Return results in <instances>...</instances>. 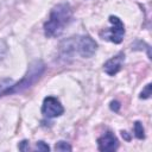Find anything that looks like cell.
<instances>
[{"label":"cell","instance_id":"obj_1","mask_svg":"<svg viewBox=\"0 0 152 152\" xmlns=\"http://www.w3.org/2000/svg\"><path fill=\"white\" fill-rule=\"evenodd\" d=\"M72 18V10L69 4H58L56 5L44 24V33L49 38L58 37L63 33L64 28L69 25Z\"/></svg>","mask_w":152,"mask_h":152},{"label":"cell","instance_id":"obj_2","mask_svg":"<svg viewBox=\"0 0 152 152\" xmlns=\"http://www.w3.org/2000/svg\"><path fill=\"white\" fill-rule=\"evenodd\" d=\"M45 70V64L42 61H34L30 64L25 76L17 83L11 84L2 94V96L5 95H11V94H15V93H20L25 89H27L28 87H31L44 72Z\"/></svg>","mask_w":152,"mask_h":152},{"label":"cell","instance_id":"obj_3","mask_svg":"<svg viewBox=\"0 0 152 152\" xmlns=\"http://www.w3.org/2000/svg\"><path fill=\"white\" fill-rule=\"evenodd\" d=\"M109 21L112 24V26L104 31L101 32V37L103 39H107L112 43L119 44L122 42L124 36H125V25L121 21L120 18L115 17V15H110L109 17Z\"/></svg>","mask_w":152,"mask_h":152},{"label":"cell","instance_id":"obj_4","mask_svg":"<svg viewBox=\"0 0 152 152\" xmlns=\"http://www.w3.org/2000/svg\"><path fill=\"white\" fill-rule=\"evenodd\" d=\"M75 52L78 53L83 58H90L94 56L97 49L96 42L89 36H78L74 37Z\"/></svg>","mask_w":152,"mask_h":152},{"label":"cell","instance_id":"obj_5","mask_svg":"<svg viewBox=\"0 0 152 152\" xmlns=\"http://www.w3.org/2000/svg\"><path fill=\"white\" fill-rule=\"evenodd\" d=\"M42 113L44 114V116L46 118H57L61 116L64 113V108L62 106V103L59 102V100L55 96H46L43 101V106H42Z\"/></svg>","mask_w":152,"mask_h":152},{"label":"cell","instance_id":"obj_6","mask_svg":"<svg viewBox=\"0 0 152 152\" xmlns=\"http://www.w3.org/2000/svg\"><path fill=\"white\" fill-rule=\"evenodd\" d=\"M97 147L100 151H103V152L115 151L119 147V141L110 131H107L104 134H102L97 139Z\"/></svg>","mask_w":152,"mask_h":152},{"label":"cell","instance_id":"obj_7","mask_svg":"<svg viewBox=\"0 0 152 152\" xmlns=\"http://www.w3.org/2000/svg\"><path fill=\"white\" fill-rule=\"evenodd\" d=\"M124 63H125V53L119 52L118 55H115L114 57H112L103 64V70L107 75L114 76L121 70Z\"/></svg>","mask_w":152,"mask_h":152},{"label":"cell","instance_id":"obj_8","mask_svg":"<svg viewBox=\"0 0 152 152\" xmlns=\"http://www.w3.org/2000/svg\"><path fill=\"white\" fill-rule=\"evenodd\" d=\"M134 135H135L138 139H144V138H145L144 127H142V125H141L140 121H135V122H134Z\"/></svg>","mask_w":152,"mask_h":152},{"label":"cell","instance_id":"obj_9","mask_svg":"<svg viewBox=\"0 0 152 152\" xmlns=\"http://www.w3.org/2000/svg\"><path fill=\"white\" fill-rule=\"evenodd\" d=\"M55 150L56 151H71L72 147L66 142V141H58L55 145Z\"/></svg>","mask_w":152,"mask_h":152},{"label":"cell","instance_id":"obj_10","mask_svg":"<svg viewBox=\"0 0 152 152\" xmlns=\"http://www.w3.org/2000/svg\"><path fill=\"white\" fill-rule=\"evenodd\" d=\"M151 96V83H147L140 93V99H148Z\"/></svg>","mask_w":152,"mask_h":152},{"label":"cell","instance_id":"obj_11","mask_svg":"<svg viewBox=\"0 0 152 152\" xmlns=\"http://www.w3.org/2000/svg\"><path fill=\"white\" fill-rule=\"evenodd\" d=\"M36 150H38V151H50V147L44 141H38L36 144Z\"/></svg>","mask_w":152,"mask_h":152},{"label":"cell","instance_id":"obj_12","mask_svg":"<svg viewBox=\"0 0 152 152\" xmlns=\"http://www.w3.org/2000/svg\"><path fill=\"white\" fill-rule=\"evenodd\" d=\"M18 148H19L20 151H28V150H30L28 141H27V140H23V141H20V144L18 145Z\"/></svg>","mask_w":152,"mask_h":152},{"label":"cell","instance_id":"obj_13","mask_svg":"<svg viewBox=\"0 0 152 152\" xmlns=\"http://www.w3.org/2000/svg\"><path fill=\"white\" fill-rule=\"evenodd\" d=\"M119 108H120V104H119V102H118V101H112V102H110V109H112V110L118 112V110H119Z\"/></svg>","mask_w":152,"mask_h":152}]
</instances>
